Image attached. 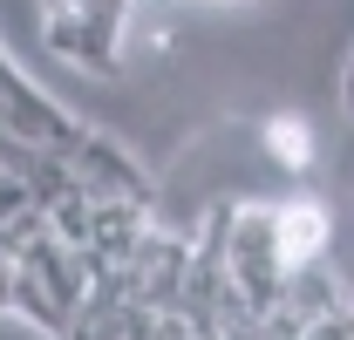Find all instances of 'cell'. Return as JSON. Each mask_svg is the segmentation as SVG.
Segmentation results:
<instances>
[{"mask_svg":"<svg viewBox=\"0 0 354 340\" xmlns=\"http://www.w3.org/2000/svg\"><path fill=\"white\" fill-rule=\"evenodd\" d=\"M225 279L259 313L279 299L286 252H279V232H272V205H232V218H225Z\"/></svg>","mask_w":354,"mask_h":340,"instance_id":"1","label":"cell"},{"mask_svg":"<svg viewBox=\"0 0 354 340\" xmlns=\"http://www.w3.org/2000/svg\"><path fill=\"white\" fill-rule=\"evenodd\" d=\"M272 232H279L286 265H293V258H320V252H327V211H320V205H307V198L272 205Z\"/></svg>","mask_w":354,"mask_h":340,"instance_id":"2","label":"cell"},{"mask_svg":"<svg viewBox=\"0 0 354 340\" xmlns=\"http://www.w3.org/2000/svg\"><path fill=\"white\" fill-rule=\"evenodd\" d=\"M259 150L279 170H307L313 164V129H307V116H266V123H259Z\"/></svg>","mask_w":354,"mask_h":340,"instance_id":"3","label":"cell"}]
</instances>
